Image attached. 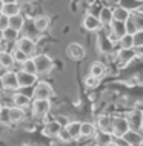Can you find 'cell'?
Masks as SVG:
<instances>
[{"instance_id": "6da1fadb", "label": "cell", "mask_w": 143, "mask_h": 146, "mask_svg": "<svg viewBox=\"0 0 143 146\" xmlns=\"http://www.w3.org/2000/svg\"><path fill=\"white\" fill-rule=\"evenodd\" d=\"M53 88L46 82H39L37 86L33 89V98L34 100H49L53 97Z\"/></svg>"}, {"instance_id": "7a4b0ae2", "label": "cell", "mask_w": 143, "mask_h": 146, "mask_svg": "<svg viewBox=\"0 0 143 146\" xmlns=\"http://www.w3.org/2000/svg\"><path fill=\"white\" fill-rule=\"evenodd\" d=\"M34 63H35V74H46L48 71L53 68V60L51 57H48L46 54H39L34 57Z\"/></svg>"}, {"instance_id": "3957f363", "label": "cell", "mask_w": 143, "mask_h": 146, "mask_svg": "<svg viewBox=\"0 0 143 146\" xmlns=\"http://www.w3.org/2000/svg\"><path fill=\"white\" fill-rule=\"evenodd\" d=\"M2 83H3V89L6 91H17L19 88V82H17V72L15 71H9L8 69L5 74H2Z\"/></svg>"}, {"instance_id": "277c9868", "label": "cell", "mask_w": 143, "mask_h": 146, "mask_svg": "<svg viewBox=\"0 0 143 146\" xmlns=\"http://www.w3.org/2000/svg\"><path fill=\"white\" fill-rule=\"evenodd\" d=\"M15 48L20 49L22 52H25L26 56L29 57V56H33L34 51H35V42L31 37L23 35V37H19V40L15 42Z\"/></svg>"}, {"instance_id": "5b68a950", "label": "cell", "mask_w": 143, "mask_h": 146, "mask_svg": "<svg viewBox=\"0 0 143 146\" xmlns=\"http://www.w3.org/2000/svg\"><path fill=\"white\" fill-rule=\"evenodd\" d=\"M129 123L126 120V117H116L112 118V134L118 137H123L126 132L129 131Z\"/></svg>"}, {"instance_id": "8992f818", "label": "cell", "mask_w": 143, "mask_h": 146, "mask_svg": "<svg viewBox=\"0 0 143 146\" xmlns=\"http://www.w3.org/2000/svg\"><path fill=\"white\" fill-rule=\"evenodd\" d=\"M51 111V102L49 100H34L33 102V114L34 117L42 118Z\"/></svg>"}, {"instance_id": "52a82bcc", "label": "cell", "mask_w": 143, "mask_h": 146, "mask_svg": "<svg viewBox=\"0 0 143 146\" xmlns=\"http://www.w3.org/2000/svg\"><path fill=\"white\" fill-rule=\"evenodd\" d=\"M17 72V82H19V88H31L35 85L37 82V76L34 74H28L25 71H15Z\"/></svg>"}, {"instance_id": "ba28073f", "label": "cell", "mask_w": 143, "mask_h": 146, "mask_svg": "<svg viewBox=\"0 0 143 146\" xmlns=\"http://www.w3.org/2000/svg\"><path fill=\"white\" fill-rule=\"evenodd\" d=\"M97 146H111L112 145V139H114V134L112 132H105V131H98L95 132V135L92 137Z\"/></svg>"}, {"instance_id": "9c48e42d", "label": "cell", "mask_w": 143, "mask_h": 146, "mask_svg": "<svg viewBox=\"0 0 143 146\" xmlns=\"http://www.w3.org/2000/svg\"><path fill=\"white\" fill-rule=\"evenodd\" d=\"M126 120H128L129 123V128L132 129V131H140L142 129V111H131L129 115L126 117Z\"/></svg>"}, {"instance_id": "30bf717a", "label": "cell", "mask_w": 143, "mask_h": 146, "mask_svg": "<svg viewBox=\"0 0 143 146\" xmlns=\"http://www.w3.org/2000/svg\"><path fill=\"white\" fill-rule=\"evenodd\" d=\"M66 54H68V57L72 58V60H82V58L85 57V49H83V46L78 45V43H71L68 46V49H66Z\"/></svg>"}, {"instance_id": "8fae6325", "label": "cell", "mask_w": 143, "mask_h": 146, "mask_svg": "<svg viewBox=\"0 0 143 146\" xmlns=\"http://www.w3.org/2000/svg\"><path fill=\"white\" fill-rule=\"evenodd\" d=\"M83 26L88 31H100L102 29V23L98 20V17L91 15V14L85 15V19H83Z\"/></svg>"}, {"instance_id": "7c38bea8", "label": "cell", "mask_w": 143, "mask_h": 146, "mask_svg": "<svg viewBox=\"0 0 143 146\" xmlns=\"http://www.w3.org/2000/svg\"><path fill=\"white\" fill-rule=\"evenodd\" d=\"M123 139L128 141L129 146H142L143 145V135L138 131H132V129H129V131L123 135Z\"/></svg>"}, {"instance_id": "4fadbf2b", "label": "cell", "mask_w": 143, "mask_h": 146, "mask_svg": "<svg viewBox=\"0 0 143 146\" xmlns=\"http://www.w3.org/2000/svg\"><path fill=\"white\" fill-rule=\"evenodd\" d=\"M97 132V128H95L94 123H88V121H82V126H80V137L82 139H92Z\"/></svg>"}, {"instance_id": "5bb4252c", "label": "cell", "mask_w": 143, "mask_h": 146, "mask_svg": "<svg viewBox=\"0 0 143 146\" xmlns=\"http://www.w3.org/2000/svg\"><path fill=\"white\" fill-rule=\"evenodd\" d=\"M137 54H136V49H120L118 51V63H120L122 66H125V65H128L129 62H132V58L136 57Z\"/></svg>"}, {"instance_id": "9a60e30c", "label": "cell", "mask_w": 143, "mask_h": 146, "mask_svg": "<svg viewBox=\"0 0 143 146\" xmlns=\"http://www.w3.org/2000/svg\"><path fill=\"white\" fill-rule=\"evenodd\" d=\"M111 34L116 40H120L123 35L126 34V26L123 22H112L111 23Z\"/></svg>"}, {"instance_id": "2e32d148", "label": "cell", "mask_w": 143, "mask_h": 146, "mask_svg": "<svg viewBox=\"0 0 143 146\" xmlns=\"http://www.w3.org/2000/svg\"><path fill=\"white\" fill-rule=\"evenodd\" d=\"M14 66V58H13V54L8 52V51L2 49L0 51V68L3 69H11Z\"/></svg>"}, {"instance_id": "e0dca14e", "label": "cell", "mask_w": 143, "mask_h": 146, "mask_svg": "<svg viewBox=\"0 0 143 146\" xmlns=\"http://www.w3.org/2000/svg\"><path fill=\"white\" fill-rule=\"evenodd\" d=\"M98 20H100L102 26H111L112 23V9L111 8H102L100 14H98Z\"/></svg>"}, {"instance_id": "ac0fdd59", "label": "cell", "mask_w": 143, "mask_h": 146, "mask_svg": "<svg viewBox=\"0 0 143 146\" xmlns=\"http://www.w3.org/2000/svg\"><path fill=\"white\" fill-rule=\"evenodd\" d=\"M80 126H82V121H69V123L65 126V129L68 131V134L71 135L72 140L80 139Z\"/></svg>"}, {"instance_id": "d6986e66", "label": "cell", "mask_w": 143, "mask_h": 146, "mask_svg": "<svg viewBox=\"0 0 143 146\" xmlns=\"http://www.w3.org/2000/svg\"><path fill=\"white\" fill-rule=\"evenodd\" d=\"M23 26H25V19H23L22 14H15L13 17H9V28L17 31V33H20L23 29Z\"/></svg>"}, {"instance_id": "ffe728a7", "label": "cell", "mask_w": 143, "mask_h": 146, "mask_svg": "<svg viewBox=\"0 0 143 146\" xmlns=\"http://www.w3.org/2000/svg\"><path fill=\"white\" fill-rule=\"evenodd\" d=\"M129 17H131L129 11L123 9V8H120V6H117V8H114V9H112V20L114 22H123V23H125Z\"/></svg>"}, {"instance_id": "44dd1931", "label": "cell", "mask_w": 143, "mask_h": 146, "mask_svg": "<svg viewBox=\"0 0 143 146\" xmlns=\"http://www.w3.org/2000/svg\"><path fill=\"white\" fill-rule=\"evenodd\" d=\"M142 5H143V0H120L118 6L131 13V11H138Z\"/></svg>"}, {"instance_id": "7402d4cb", "label": "cell", "mask_w": 143, "mask_h": 146, "mask_svg": "<svg viewBox=\"0 0 143 146\" xmlns=\"http://www.w3.org/2000/svg\"><path fill=\"white\" fill-rule=\"evenodd\" d=\"M106 74V68H105V65L103 63H98V62H95V63H92L91 65V68H89V76H92V77H95V78H100L103 77Z\"/></svg>"}, {"instance_id": "603a6c76", "label": "cell", "mask_w": 143, "mask_h": 146, "mask_svg": "<svg viewBox=\"0 0 143 146\" xmlns=\"http://www.w3.org/2000/svg\"><path fill=\"white\" fill-rule=\"evenodd\" d=\"M97 126L100 131L105 132H112V118L108 115H100L97 120Z\"/></svg>"}, {"instance_id": "cb8c5ba5", "label": "cell", "mask_w": 143, "mask_h": 146, "mask_svg": "<svg viewBox=\"0 0 143 146\" xmlns=\"http://www.w3.org/2000/svg\"><path fill=\"white\" fill-rule=\"evenodd\" d=\"M33 25H34V28L37 33H43V31H46L48 26H49V19H48L46 15H39V17L34 19Z\"/></svg>"}, {"instance_id": "d4e9b609", "label": "cell", "mask_w": 143, "mask_h": 146, "mask_svg": "<svg viewBox=\"0 0 143 146\" xmlns=\"http://www.w3.org/2000/svg\"><path fill=\"white\" fill-rule=\"evenodd\" d=\"M62 126L57 123V121H49V123L45 125V128H43V134L45 135H49V137H57L59 132H60Z\"/></svg>"}, {"instance_id": "484cf974", "label": "cell", "mask_w": 143, "mask_h": 146, "mask_svg": "<svg viewBox=\"0 0 143 146\" xmlns=\"http://www.w3.org/2000/svg\"><path fill=\"white\" fill-rule=\"evenodd\" d=\"M2 14L6 17H13L15 14H20V5L19 3H5L2 9Z\"/></svg>"}, {"instance_id": "4316f807", "label": "cell", "mask_w": 143, "mask_h": 146, "mask_svg": "<svg viewBox=\"0 0 143 146\" xmlns=\"http://www.w3.org/2000/svg\"><path fill=\"white\" fill-rule=\"evenodd\" d=\"M13 103L14 106H17V108H26L28 105H29V98H28V96H25V94H22V92H15L13 97Z\"/></svg>"}, {"instance_id": "83f0119b", "label": "cell", "mask_w": 143, "mask_h": 146, "mask_svg": "<svg viewBox=\"0 0 143 146\" xmlns=\"http://www.w3.org/2000/svg\"><path fill=\"white\" fill-rule=\"evenodd\" d=\"M9 117H11V123H20L25 118V111L22 108L13 106V108H9Z\"/></svg>"}, {"instance_id": "f1b7e54d", "label": "cell", "mask_w": 143, "mask_h": 146, "mask_svg": "<svg viewBox=\"0 0 143 146\" xmlns=\"http://www.w3.org/2000/svg\"><path fill=\"white\" fill-rule=\"evenodd\" d=\"M19 40V33L11 28H8L3 31V42H8V43H15Z\"/></svg>"}, {"instance_id": "f546056e", "label": "cell", "mask_w": 143, "mask_h": 146, "mask_svg": "<svg viewBox=\"0 0 143 146\" xmlns=\"http://www.w3.org/2000/svg\"><path fill=\"white\" fill-rule=\"evenodd\" d=\"M22 71H25L28 74H34V76H37L35 74V63H34V58L28 57L25 62L22 63Z\"/></svg>"}, {"instance_id": "4dcf8cb0", "label": "cell", "mask_w": 143, "mask_h": 146, "mask_svg": "<svg viewBox=\"0 0 143 146\" xmlns=\"http://www.w3.org/2000/svg\"><path fill=\"white\" fill-rule=\"evenodd\" d=\"M118 43H120V49H132L134 48L132 35H131V34H125L120 40H118Z\"/></svg>"}, {"instance_id": "1f68e13d", "label": "cell", "mask_w": 143, "mask_h": 146, "mask_svg": "<svg viewBox=\"0 0 143 146\" xmlns=\"http://www.w3.org/2000/svg\"><path fill=\"white\" fill-rule=\"evenodd\" d=\"M98 48H100L103 52H111L114 46H112V43L108 40V37H106V35H102V37L98 38Z\"/></svg>"}, {"instance_id": "d6a6232c", "label": "cell", "mask_w": 143, "mask_h": 146, "mask_svg": "<svg viewBox=\"0 0 143 146\" xmlns=\"http://www.w3.org/2000/svg\"><path fill=\"white\" fill-rule=\"evenodd\" d=\"M0 125H11V117H9V106H3L0 109Z\"/></svg>"}, {"instance_id": "836d02e7", "label": "cell", "mask_w": 143, "mask_h": 146, "mask_svg": "<svg viewBox=\"0 0 143 146\" xmlns=\"http://www.w3.org/2000/svg\"><path fill=\"white\" fill-rule=\"evenodd\" d=\"M125 26H126V34H131V35H134L137 33V25H136V22H134V19H132V15L128 19V20L125 22Z\"/></svg>"}, {"instance_id": "e575fe53", "label": "cell", "mask_w": 143, "mask_h": 146, "mask_svg": "<svg viewBox=\"0 0 143 146\" xmlns=\"http://www.w3.org/2000/svg\"><path fill=\"white\" fill-rule=\"evenodd\" d=\"M13 58H14V63H20V65H22V63L28 58V56H26L25 52H22L20 49L15 48V49L13 51Z\"/></svg>"}, {"instance_id": "d590c367", "label": "cell", "mask_w": 143, "mask_h": 146, "mask_svg": "<svg viewBox=\"0 0 143 146\" xmlns=\"http://www.w3.org/2000/svg\"><path fill=\"white\" fill-rule=\"evenodd\" d=\"M132 43H134V48L143 46V29H138L137 33L132 35Z\"/></svg>"}, {"instance_id": "8d00e7d4", "label": "cell", "mask_w": 143, "mask_h": 146, "mask_svg": "<svg viewBox=\"0 0 143 146\" xmlns=\"http://www.w3.org/2000/svg\"><path fill=\"white\" fill-rule=\"evenodd\" d=\"M98 83H100V80L95 78V77H92V76H88L85 78V85L88 86V88H97Z\"/></svg>"}, {"instance_id": "74e56055", "label": "cell", "mask_w": 143, "mask_h": 146, "mask_svg": "<svg viewBox=\"0 0 143 146\" xmlns=\"http://www.w3.org/2000/svg\"><path fill=\"white\" fill-rule=\"evenodd\" d=\"M132 19H134V22H136V25H137V29H143V14L136 13L132 15Z\"/></svg>"}, {"instance_id": "f35d334b", "label": "cell", "mask_w": 143, "mask_h": 146, "mask_svg": "<svg viewBox=\"0 0 143 146\" xmlns=\"http://www.w3.org/2000/svg\"><path fill=\"white\" fill-rule=\"evenodd\" d=\"M57 137H59V139H60L62 141H66V143L72 140V139H71V135L68 134V131H66L65 128H62V129H60V132H59V135H57Z\"/></svg>"}, {"instance_id": "ab89813d", "label": "cell", "mask_w": 143, "mask_h": 146, "mask_svg": "<svg viewBox=\"0 0 143 146\" xmlns=\"http://www.w3.org/2000/svg\"><path fill=\"white\" fill-rule=\"evenodd\" d=\"M112 146H129V145H128V141L123 139V137L114 135V139H112Z\"/></svg>"}, {"instance_id": "60d3db41", "label": "cell", "mask_w": 143, "mask_h": 146, "mask_svg": "<svg viewBox=\"0 0 143 146\" xmlns=\"http://www.w3.org/2000/svg\"><path fill=\"white\" fill-rule=\"evenodd\" d=\"M8 28H9V17L2 14V17H0V31H5Z\"/></svg>"}, {"instance_id": "b9f144b4", "label": "cell", "mask_w": 143, "mask_h": 146, "mask_svg": "<svg viewBox=\"0 0 143 146\" xmlns=\"http://www.w3.org/2000/svg\"><path fill=\"white\" fill-rule=\"evenodd\" d=\"M55 121H57V123L60 125L62 128H65V126L68 125L71 120H68V118H66V117H63V115H62V117H57V118H55Z\"/></svg>"}, {"instance_id": "7bdbcfd3", "label": "cell", "mask_w": 143, "mask_h": 146, "mask_svg": "<svg viewBox=\"0 0 143 146\" xmlns=\"http://www.w3.org/2000/svg\"><path fill=\"white\" fill-rule=\"evenodd\" d=\"M136 54L143 58V46H140V48H136Z\"/></svg>"}, {"instance_id": "ee69618b", "label": "cell", "mask_w": 143, "mask_h": 146, "mask_svg": "<svg viewBox=\"0 0 143 146\" xmlns=\"http://www.w3.org/2000/svg\"><path fill=\"white\" fill-rule=\"evenodd\" d=\"M3 3H17V0H3Z\"/></svg>"}, {"instance_id": "f6af8a7d", "label": "cell", "mask_w": 143, "mask_h": 146, "mask_svg": "<svg viewBox=\"0 0 143 146\" xmlns=\"http://www.w3.org/2000/svg\"><path fill=\"white\" fill-rule=\"evenodd\" d=\"M3 5H5V3H3V0H0V13H2V9H3Z\"/></svg>"}, {"instance_id": "bcb514c9", "label": "cell", "mask_w": 143, "mask_h": 146, "mask_svg": "<svg viewBox=\"0 0 143 146\" xmlns=\"http://www.w3.org/2000/svg\"><path fill=\"white\" fill-rule=\"evenodd\" d=\"M3 42V31H0V43Z\"/></svg>"}, {"instance_id": "7dc6e473", "label": "cell", "mask_w": 143, "mask_h": 146, "mask_svg": "<svg viewBox=\"0 0 143 146\" xmlns=\"http://www.w3.org/2000/svg\"><path fill=\"white\" fill-rule=\"evenodd\" d=\"M0 91H3V83H2V77H0Z\"/></svg>"}, {"instance_id": "c3c4849f", "label": "cell", "mask_w": 143, "mask_h": 146, "mask_svg": "<svg viewBox=\"0 0 143 146\" xmlns=\"http://www.w3.org/2000/svg\"><path fill=\"white\" fill-rule=\"evenodd\" d=\"M137 13H140V14H143V5L140 6V9H138V11H137Z\"/></svg>"}, {"instance_id": "681fc988", "label": "cell", "mask_w": 143, "mask_h": 146, "mask_svg": "<svg viewBox=\"0 0 143 146\" xmlns=\"http://www.w3.org/2000/svg\"><path fill=\"white\" fill-rule=\"evenodd\" d=\"M26 0H17V3H25Z\"/></svg>"}, {"instance_id": "f907efd6", "label": "cell", "mask_w": 143, "mask_h": 146, "mask_svg": "<svg viewBox=\"0 0 143 146\" xmlns=\"http://www.w3.org/2000/svg\"><path fill=\"white\" fill-rule=\"evenodd\" d=\"M142 129H143V112H142Z\"/></svg>"}, {"instance_id": "816d5d0a", "label": "cell", "mask_w": 143, "mask_h": 146, "mask_svg": "<svg viewBox=\"0 0 143 146\" xmlns=\"http://www.w3.org/2000/svg\"><path fill=\"white\" fill-rule=\"evenodd\" d=\"M3 108V103H2V102H0V109H2Z\"/></svg>"}, {"instance_id": "f5cc1de1", "label": "cell", "mask_w": 143, "mask_h": 146, "mask_svg": "<svg viewBox=\"0 0 143 146\" xmlns=\"http://www.w3.org/2000/svg\"><path fill=\"white\" fill-rule=\"evenodd\" d=\"M0 51H2V43H0Z\"/></svg>"}, {"instance_id": "db71d44e", "label": "cell", "mask_w": 143, "mask_h": 146, "mask_svg": "<svg viewBox=\"0 0 143 146\" xmlns=\"http://www.w3.org/2000/svg\"><path fill=\"white\" fill-rule=\"evenodd\" d=\"M0 17H2V13H0Z\"/></svg>"}, {"instance_id": "11a10c76", "label": "cell", "mask_w": 143, "mask_h": 146, "mask_svg": "<svg viewBox=\"0 0 143 146\" xmlns=\"http://www.w3.org/2000/svg\"><path fill=\"white\" fill-rule=\"evenodd\" d=\"M92 146H97V145H92Z\"/></svg>"}]
</instances>
